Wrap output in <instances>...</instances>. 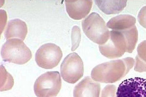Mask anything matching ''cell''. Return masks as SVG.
<instances>
[{
  "mask_svg": "<svg viewBox=\"0 0 146 97\" xmlns=\"http://www.w3.org/2000/svg\"><path fill=\"white\" fill-rule=\"evenodd\" d=\"M101 86L89 77H86L74 87V97H100Z\"/></svg>",
  "mask_w": 146,
  "mask_h": 97,
  "instance_id": "9c48e42d",
  "label": "cell"
},
{
  "mask_svg": "<svg viewBox=\"0 0 146 97\" xmlns=\"http://www.w3.org/2000/svg\"><path fill=\"white\" fill-rule=\"evenodd\" d=\"M97 6L106 15L117 14L126 6L127 1H95Z\"/></svg>",
  "mask_w": 146,
  "mask_h": 97,
  "instance_id": "4fadbf2b",
  "label": "cell"
},
{
  "mask_svg": "<svg viewBox=\"0 0 146 97\" xmlns=\"http://www.w3.org/2000/svg\"><path fill=\"white\" fill-rule=\"evenodd\" d=\"M28 32L26 23L20 19L10 20L6 26L5 32L6 40L16 39L23 41L25 40Z\"/></svg>",
  "mask_w": 146,
  "mask_h": 97,
  "instance_id": "8fae6325",
  "label": "cell"
},
{
  "mask_svg": "<svg viewBox=\"0 0 146 97\" xmlns=\"http://www.w3.org/2000/svg\"><path fill=\"white\" fill-rule=\"evenodd\" d=\"M135 62L134 59L127 57L103 63L92 69V79L95 81L101 83L116 82L127 75Z\"/></svg>",
  "mask_w": 146,
  "mask_h": 97,
  "instance_id": "6da1fadb",
  "label": "cell"
},
{
  "mask_svg": "<svg viewBox=\"0 0 146 97\" xmlns=\"http://www.w3.org/2000/svg\"><path fill=\"white\" fill-rule=\"evenodd\" d=\"M68 15L75 20H80L87 16L92 7V1H65Z\"/></svg>",
  "mask_w": 146,
  "mask_h": 97,
  "instance_id": "30bf717a",
  "label": "cell"
},
{
  "mask_svg": "<svg viewBox=\"0 0 146 97\" xmlns=\"http://www.w3.org/2000/svg\"><path fill=\"white\" fill-rule=\"evenodd\" d=\"M84 73V63L76 53L69 54L61 65V75L68 83L75 84L83 77Z\"/></svg>",
  "mask_w": 146,
  "mask_h": 97,
  "instance_id": "8992f818",
  "label": "cell"
},
{
  "mask_svg": "<svg viewBox=\"0 0 146 97\" xmlns=\"http://www.w3.org/2000/svg\"><path fill=\"white\" fill-rule=\"evenodd\" d=\"M62 87L60 74L57 71H48L41 75L34 84V91L37 97L56 96Z\"/></svg>",
  "mask_w": 146,
  "mask_h": 97,
  "instance_id": "277c9868",
  "label": "cell"
},
{
  "mask_svg": "<svg viewBox=\"0 0 146 97\" xmlns=\"http://www.w3.org/2000/svg\"><path fill=\"white\" fill-rule=\"evenodd\" d=\"M81 31L78 26H74L72 28L71 32L72 47L71 50L75 51L78 47L81 40Z\"/></svg>",
  "mask_w": 146,
  "mask_h": 97,
  "instance_id": "2e32d148",
  "label": "cell"
},
{
  "mask_svg": "<svg viewBox=\"0 0 146 97\" xmlns=\"http://www.w3.org/2000/svg\"><path fill=\"white\" fill-rule=\"evenodd\" d=\"M82 27L88 38L99 45L105 44L109 39L110 31L107 24L96 13H92L83 20Z\"/></svg>",
  "mask_w": 146,
  "mask_h": 97,
  "instance_id": "7a4b0ae2",
  "label": "cell"
},
{
  "mask_svg": "<svg viewBox=\"0 0 146 97\" xmlns=\"http://www.w3.org/2000/svg\"><path fill=\"white\" fill-rule=\"evenodd\" d=\"M13 77L6 71L3 65L1 66V91L10 90L14 86Z\"/></svg>",
  "mask_w": 146,
  "mask_h": 97,
  "instance_id": "9a60e30c",
  "label": "cell"
},
{
  "mask_svg": "<svg viewBox=\"0 0 146 97\" xmlns=\"http://www.w3.org/2000/svg\"><path fill=\"white\" fill-rule=\"evenodd\" d=\"M117 87L114 85H108L101 92V97H116Z\"/></svg>",
  "mask_w": 146,
  "mask_h": 97,
  "instance_id": "e0dca14e",
  "label": "cell"
},
{
  "mask_svg": "<svg viewBox=\"0 0 146 97\" xmlns=\"http://www.w3.org/2000/svg\"><path fill=\"white\" fill-rule=\"evenodd\" d=\"M137 52L134 70L139 72H146V40L139 44L137 47Z\"/></svg>",
  "mask_w": 146,
  "mask_h": 97,
  "instance_id": "5bb4252c",
  "label": "cell"
},
{
  "mask_svg": "<svg viewBox=\"0 0 146 97\" xmlns=\"http://www.w3.org/2000/svg\"><path fill=\"white\" fill-rule=\"evenodd\" d=\"M62 51L58 46L53 43L42 45L37 50L35 60L39 67L45 69H51L58 65L62 58Z\"/></svg>",
  "mask_w": 146,
  "mask_h": 97,
  "instance_id": "52a82bcc",
  "label": "cell"
},
{
  "mask_svg": "<svg viewBox=\"0 0 146 97\" xmlns=\"http://www.w3.org/2000/svg\"><path fill=\"white\" fill-rule=\"evenodd\" d=\"M99 47L101 54L109 59L121 57L125 52L130 53L126 37L122 32L118 31H110L108 40Z\"/></svg>",
  "mask_w": 146,
  "mask_h": 97,
  "instance_id": "5b68a950",
  "label": "cell"
},
{
  "mask_svg": "<svg viewBox=\"0 0 146 97\" xmlns=\"http://www.w3.org/2000/svg\"><path fill=\"white\" fill-rule=\"evenodd\" d=\"M3 61L18 65L27 63L33 57L31 50L22 40L13 39L7 40L1 49Z\"/></svg>",
  "mask_w": 146,
  "mask_h": 97,
  "instance_id": "3957f363",
  "label": "cell"
},
{
  "mask_svg": "<svg viewBox=\"0 0 146 97\" xmlns=\"http://www.w3.org/2000/svg\"><path fill=\"white\" fill-rule=\"evenodd\" d=\"M137 19L139 24L146 29V6L141 9L138 13Z\"/></svg>",
  "mask_w": 146,
  "mask_h": 97,
  "instance_id": "ac0fdd59",
  "label": "cell"
},
{
  "mask_svg": "<svg viewBox=\"0 0 146 97\" xmlns=\"http://www.w3.org/2000/svg\"><path fill=\"white\" fill-rule=\"evenodd\" d=\"M136 19L129 15H120L112 18L107 23L108 28L113 30L122 31L135 26Z\"/></svg>",
  "mask_w": 146,
  "mask_h": 97,
  "instance_id": "7c38bea8",
  "label": "cell"
},
{
  "mask_svg": "<svg viewBox=\"0 0 146 97\" xmlns=\"http://www.w3.org/2000/svg\"><path fill=\"white\" fill-rule=\"evenodd\" d=\"M116 97H146V79L135 77L124 80L118 87Z\"/></svg>",
  "mask_w": 146,
  "mask_h": 97,
  "instance_id": "ba28073f",
  "label": "cell"
}]
</instances>
